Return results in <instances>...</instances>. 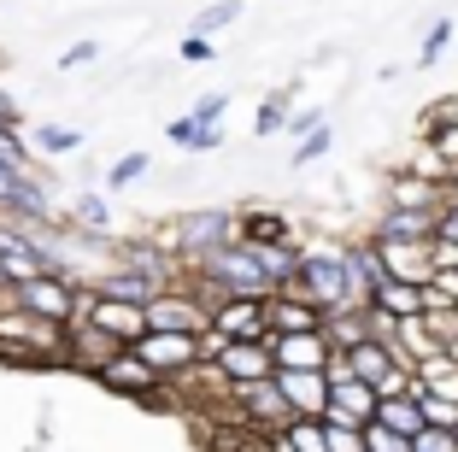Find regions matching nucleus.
<instances>
[{"instance_id":"41","label":"nucleus","mask_w":458,"mask_h":452,"mask_svg":"<svg viewBox=\"0 0 458 452\" xmlns=\"http://www.w3.org/2000/svg\"><path fill=\"white\" fill-rule=\"evenodd\" d=\"M30 176H36V171H30V165H13V159H0V206H6V200H13L18 188L30 183Z\"/></svg>"},{"instance_id":"3","label":"nucleus","mask_w":458,"mask_h":452,"mask_svg":"<svg viewBox=\"0 0 458 452\" xmlns=\"http://www.w3.org/2000/svg\"><path fill=\"white\" fill-rule=\"evenodd\" d=\"M229 241H242V212H229V206H200V212L176 217L171 235H165V247H171L182 265H200L206 253H217V247H229Z\"/></svg>"},{"instance_id":"24","label":"nucleus","mask_w":458,"mask_h":452,"mask_svg":"<svg viewBox=\"0 0 458 452\" xmlns=\"http://www.w3.org/2000/svg\"><path fill=\"white\" fill-rule=\"evenodd\" d=\"M165 141L182 147V153H217L224 147V124H200L194 112H182V118L165 124Z\"/></svg>"},{"instance_id":"44","label":"nucleus","mask_w":458,"mask_h":452,"mask_svg":"<svg viewBox=\"0 0 458 452\" xmlns=\"http://www.w3.org/2000/svg\"><path fill=\"white\" fill-rule=\"evenodd\" d=\"M324 382H329V388H335V382H352V359L341 353V346H335V353L324 359Z\"/></svg>"},{"instance_id":"40","label":"nucleus","mask_w":458,"mask_h":452,"mask_svg":"<svg viewBox=\"0 0 458 452\" xmlns=\"http://www.w3.org/2000/svg\"><path fill=\"white\" fill-rule=\"evenodd\" d=\"M324 440H329V452H364V429H352V423H324Z\"/></svg>"},{"instance_id":"12","label":"nucleus","mask_w":458,"mask_h":452,"mask_svg":"<svg viewBox=\"0 0 458 452\" xmlns=\"http://www.w3.org/2000/svg\"><path fill=\"white\" fill-rule=\"evenodd\" d=\"M118 353H123V346L112 341L106 329H95V323H82V318H71V323H65V371L95 376V371H106Z\"/></svg>"},{"instance_id":"8","label":"nucleus","mask_w":458,"mask_h":452,"mask_svg":"<svg viewBox=\"0 0 458 452\" xmlns=\"http://www.w3.org/2000/svg\"><path fill=\"white\" fill-rule=\"evenodd\" d=\"M148 329H176V335H206L212 329V306H206L200 294L189 282L176 277V288L153 294L148 300Z\"/></svg>"},{"instance_id":"18","label":"nucleus","mask_w":458,"mask_h":452,"mask_svg":"<svg viewBox=\"0 0 458 452\" xmlns=\"http://www.w3.org/2000/svg\"><path fill=\"white\" fill-rule=\"evenodd\" d=\"M370 417H377V388H370V382H359V376H352V382H335V388H329L324 423H352V429H364Z\"/></svg>"},{"instance_id":"38","label":"nucleus","mask_w":458,"mask_h":452,"mask_svg":"<svg viewBox=\"0 0 458 452\" xmlns=\"http://www.w3.org/2000/svg\"><path fill=\"white\" fill-rule=\"evenodd\" d=\"M364 452H411V440L382 429V423H364Z\"/></svg>"},{"instance_id":"27","label":"nucleus","mask_w":458,"mask_h":452,"mask_svg":"<svg viewBox=\"0 0 458 452\" xmlns=\"http://www.w3.org/2000/svg\"><path fill=\"white\" fill-rule=\"evenodd\" d=\"M411 388H429V394L458 399V364L446 359V346H441V353H429V359H418V376H411Z\"/></svg>"},{"instance_id":"19","label":"nucleus","mask_w":458,"mask_h":452,"mask_svg":"<svg viewBox=\"0 0 458 452\" xmlns=\"http://www.w3.org/2000/svg\"><path fill=\"white\" fill-rule=\"evenodd\" d=\"M242 241L247 247H283V241H300V229L276 206H242Z\"/></svg>"},{"instance_id":"46","label":"nucleus","mask_w":458,"mask_h":452,"mask_svg":"<svg viewBox=\"0 0 458 452\" xmlns=\"http://www.w3.org/2000/svg\"><path fill=\"white\" fill-rule=\"evenodd\" d=\"M324 124V112H288V124H283V135H311Z\"/></svg>"},{"instance_id":"6","label":"nucleus","mask_w":458,"mask_h":452,"mask_svg":"<svg viewBox=\"0 0 458 452\" xmlns=\"http://www.w3.org/2000/svg\"><path fill=\"white\" fill-rule=\"evenodd\" d=\"M229 405H235V423H253V429H265V435L294 423V405L283 399L276 376H265V382H235L229 388Z\"/></svg>"},{"instance_id":"13","label":"nucleus","mask_w":458,"mask_h":452,"mask_svg":"<svg viewBox=\"0 0 458 452\" xmlns=\"http://www.w3.org/2000/svg\"><path fill=\"white\" fill-rule=\"evenodd\" d=\"M265 346H270V359H276V371H324V359L335 353L324 329H306V335H265Z\"/></svg>"},{"instance_id":"39","label":"nucleus","mask_w":458,"mask_h":452,"mask_svg":"<svg viewBox=\"0 0 458 452\" xmlns=\"http://www.w3.org/2000/svg\"><path fill=\"white\" fill-rule=\"evenodd\" d=\"M411 452H458V429H418Z\"/></svg>"},{"instance_id":"29","label":"nucleus","mask_w":458,"mask_h":452,"mask_svg":"<svg viewBox=\"0 0 458 452\" xmlns=\"http://www.w3.org/2000/svg\"><path fill=\"white\" fill-rule=\"evenodd\" d=\"M324 335H329V346L352 353L370 329H364V311H324Z\"/></svg>"},{"instance_id":"21","label":"nucleus","mask_w":458,"mask_h":452,"mask_svg":"<svg viewBox=\"0 0 458 452\" xmlns=\"http://www.w3.org/2000/svg\"><path fill=\"white\" fill-rule=\"evenodd\" d=\"M347 277H352V294H359L364 306H370V294L388 282V265H382V253H377V241H370V235L347 241Z\"/></svg>"},{"instance_id":"20","label":"nucleus","mask_w":458,"mask_h":452,"mask_svg":"<svg viewBox=\"0 0 458 452\" xmlns=\"http://www.w3.org/2000/svg\"><path fill=\"white\" fill-rule=\"evenodd\" d=\"M388 206H405V212H441L446 206L441 176H418V171L388 176Z\"/></svg>"},{"instance_id":"30","label":"nucleus","mask_w":458,"mask_h":452,"mask_svg":"<svg viewBox=\"0 0 458 452\" xmlns=\"http://www.w3.org/2000/svg\"><path fill=\"white\" fill-rule=\"evenodd\" d=\"M411 399H418V412H423V429H458V399L429 394V388H411Z\"/></svg>"},{"instance_id":"28","label":"nucleus","mask_w":458,"mask_h":452,"mask_svg":"<svg viewBox=\"0 0 458 452\" xmlns=\"http://www.w3.org/2000/svg\"><path fill=\"white\" fill-rule=\"evenodd\" d=\"M82 141H89V135L71 130V124H41V130H30V147H36L41 159H65V153H77Z\"/></svg>"},{"instance_id":"15","label":"nucleus","mask_w":458,"mask_h":452,"mask_svg":"<svg viewBox=\"0 0 458 452\" xmlns=\"http://www.w3.org/2000/svg\"><path fill=\"white\" fill-rule=\"evenodd\" d=\"M265 323H270V335H306V329H324V311L311 306L306 294L276 288V294H265Z\"/></svg>"},{"instance_id":"37","label":"nucleus","mask_w":458,"mask_h":452,"mask_svg":"<svg viewBox=\"0 0 458 452\" xmlns=\"http://www.w3.org/2000/svg\"><path fill=\"white\" fill-rule=\"evenodd\" d=\"M324 153H329V124H318L311 135H300V147H294V159H288V165H294V171H306V165H318Z\"/></svg>"},{"instance_id":"16","label":"nucleus","mask_w":458,"mask_h":452,"mask_svg":"<svg viewBox=\"0 0 458 452\" xmlns=\"http://www.w3.org/2000/svg\"><path fill=\"white\" fill-rule=\"evenodd\" d=\"M377 241V235H370ZM377 253H382V265H388V277L394 282H429L435 277V265H429V241H377Z\"/></svg>"},{"instance_id":"45","label":"nucleus","mask_w":458,"mask_h":452,"mask_svg":"<svg viewBox=\"0 0 458 452\" xmlns=\"http://www.w3.org/2000/svg\"><path fill=\"white\" fill-rule=\"evenodd\" d=\"M429 265H435V270H458V247L435 235V241H429Z\"/></svg>"},{"instance_id":"25","label":"nucleus","mask_w":458,"mask_h":452,"mask_svg":"<svg viewBox=\"0 0 458 452\" xmlns=\"http://www.w3.org/2000/svg\"><path fill=\"white\" fill-rule=\"evenodd\" d=\"M370 306H382V311H394V318H423V288H418V282H382V288L377 294H370Z\"/></svg>"},{"instance_id":"5","label":"nucleus","mask_w":458,"mask_h":452,"mask_svg":"<svg viewBox=\"0 0 458 452\" xmlns=\"http://www.w3.org/2000/svg\"><path fill=\"white\" fill-rule=\"evenodd\" d=\"M77 318H82V323H95V329H106L118 346H135L141 335H148V306H135V300H112V294H95L89 282H82Z\"/></svg>"},{"instance_id":"2","label":"nucleus","mask_w":458,"mask_h":452,"mask_svg":"<svg viewBox=\"0 0 458 452\" xmlns=\"http://www.w3.org/2000/svg\"><path fill=\"white\" fill-rule=\"evenodd\" d=\"M0 359L65 371V323H41V318H30L24 306L0 311Z\"/></svg>"},{"instance_id":"23","label":"nucleus","mask_w":458,"mask_h":452,"mask_svg":"<svg viewBox=\"0 0 458 452\" xmlns=\"http://www.w3.org/2000/svg\"><path fill=\"white\" fill-rule=\"evenodd\" d=\"M435 217L441 212H405V206H388L370 235L377 241H435Z\"/></svg>"},{"instance_id":"11","label":"nucleus","mask_w":458,"mask_h":452,"mask_svg":"<svg viewBox=\"0 0 458 452\" xmlns=\"http://www.w3.org/2000/svg\"><path fill=\"white\" fill-rule=\"evenodd\" d=\"M212 329L224 341H265L270 323H265V300L259 294H224L212 306Z\"/></svg>"},{"instance_id":"22","label":"nucleus","mask_w":458,"mask_h":452,"mask_svg":"<svg viewBox=\"0 0 458 452\" xmlns=\"http://www.w3.org/2000/svg\"><path fill=\"white\" fill-rule=\"evenodd\" d=\"M347 359H352V376H359V382H370V388H382L394 371H411V364H400V359H394V346L370 341V335H364V341L352 346ZM411 376H418V371H411Z\"/></svg>"},{"instance_id":"31","label":"nucleus","mask_w":458,"mask_h":452,"mask_svg":"<svg viewBox=\"0 0 458 452\" xmlns=\"http://www.w3.org/2000/svg\"><path fill=\"white\" fill-rule=\"evenodd\" d=\"M235 18H242V0H212V6H200V13H194L189 36H217V30H229Z\"/></svg>"},{"instance_id":"4","label":"nucleus","mask_w":458,"mask_h":452,"mask_svg":"<svg viewBox=\"0 0 458 452\" xmlns=\"http://www.w3.org/2000/svg\"><path fill=\"white\" fill-rule=\"evenodd\" d=\"M182 270H194V277L206 282V288H217V294H276V282L265 277V265H259V253L247 247V241H229V247H217V253H206L200 265H182Z\"/></svg>"},{"instance_id":"34","label":"nucleus","mask_w":458,"mask_h":452,"mask_svg":"<svg viewBox=\"0 0 458 452\" xmlns=\"http://www.w3.org/2000/svg\"><path fill=\"white\" fill-rule=\"evenodd\" d=\"M148 176V153L135 147V153H123V159H112V171H106V188H135Z\"/></svg>"},{"instance_id":"42","label":"nucleus","mask_w":458,"mask_h":452,"mask_svg":"<svg viewBox=\"0 0 458 452\" xmlns=\"http://www.w3.org/2000/svg\"><path fill=\"white\" fill-rule=\"evenodd\" d=\"M182 59H189V65H212V59H217L212 36H182Z\"/></svg>"},{"instance_id":"32","label":"nucleus","mask_w":458,"mask_h":452,"mask_svg":"<svg viewBox=\"0 0 458 452\" xmlns=\"http://www.w3.org/2000/svg\"><path fill=\"white\" fill-rule=\"evenodd\" d=\"M288 94H294V89H276V94H265V100H259L253 135H283V124H288Z\"/></svg>"},{"instance_id":"36","label":"nucleus","mask_w":458,"mask_h":452,"mask_svg":"<svg viewBox=\"0 0 458 452\" xmlns=\"http://www.w3.org/2000/svg\"><path fill=\"white\" fill-rule=\"evenodd\" d=\"M458 124V94H441V100H435L429 112H423L418 118V135H435V130H453Z\"/></svg>"},{"instance_id":"9","label":"nucleus","mask_w":458,"mask_h":452,"mask_svg":"<svg viewBox=\"0 0 458 452\" xmlns=\"http://www.w3.org/2000/svg\"><path fill=\"white\" fill-rule=\"evenodd\" d=\"M135 353L165 376V382H189L200 371V335H176V329H148L135 341Z\"/></svg>"},{"instance_id":"10","label":"nucleus","mask_w":458,"mask_h":452,"mask_svg":"<svg viewBox=\"0 0 458 452\" xmlns=\"http://www.w3.org/2000/svg\"><path fill=\"white\" fill-rule=\"evenodd\" d=\"M18 306L41 323H71L77 318V300H82V282L71 277H30V282H13Z\"/></svg>"},{"instance_id":"1","label":"nucleus","mask_w":458,"mask_h":452,"mask_svg":"<svg viewBox=\"0 0 458 452\" xmlns=\"http://www.w3.org/2000/svg\"><path fill=\"white\" fill-rule=\"evenodd\" d=\"M288 288L306 294L318 311H364V300L352 294V277H347V241H306L300 277Z\"/></svg>"},{"instance_id":"35","label":"nucleus","mask_w":458,"mask_h":452,"mask_svg":"<svg viewBox=\"0 0 458 452\" xmlns=\"http://www.w3.org/2000/svg\"><path fill=\"white\" fill-rule=\"evenodd\" d=\"M446 41H453V18H435V24H429V36H423V47H418V71H429L435 59L446 54Z\"/></svg>"},{"instance_id":"7","label":"nucleus","mask_w":458,"mask_h":452,"mask_svg":"<svg viewBox=\"0 0 458 452\" xmlns=\"http://www.w3.org/2000/svg\"><path fill=\"white\" fill-rule=\"evenodd\" d=\"M95 382L106 388V394H118V399H141V405H159L165 388H171L148 359H141V353H135V346H123V353L106 364V371H95Z\"/></svg>"},{"instance_id":"43","label":"nucleus","mask_w":458,"mask_h":452,"mask_svg":"<svg viewBox=\"0 0 458 452\" xmlns=\"http://www.w3.org/2000/svg\"><path fill=\"white\" fill-rule=\"evenodd\" d=\"M224 112H229V89H217V94H206L200 107H194V118L200 124H224Z\"/></svg>"},{"instance_id":"14","label":"nucleus","mask_w":458,"mask_h":452,"mask_svg":"<svg viewBox=\"0 0 458 452\" xmlns=\"http://www.w3.org/2000/svg\"><path fill=\"white\" fill-rule=\"evenodd\" d=\"M212 371L235 388V382H265V376H276V359H270L265 341H224V353H217Z\"/></svg>"},{"instance_id":"51","label":"nucleus","mask_w":458,"mask_h":452,"mask_svg":"<svg viewBox=\"0 0 458 452\" xmlns=\"http://www.w3.org/2000/svg\"><path fill=\"white\" fill-rule=\"evenodd\" d=\"M446 359H453V364H458V335H453V341H446Z\"/></svg>"},{"instance_id":"33","label":"nucleus","mask_w":458,"mask_h":452,"mask_svg":"<svg viewBox=\"0 0 458 452\" xmlns=\"http://www.w3.org/2000/svg\"><path fill=\"white\" fill-rule=\"evenodd\" d=\"M71 224H77V229H100V235H106V229H112L106 194H77V206H71Z\"/></svg>"},{"instance_id":"17","label":"nucleus","mask_w":458,"mask_h":452,"mask_svg":"<svg viewBox=\"0 0 458 452\" xmlns=\"http://www.w3.org/2000/svg\"><path fill=\"white\" fill-rule=\"evenodd\" d=\"M276 388L294 405V417H324L329 412V382L324 371H276Z\"/></svg>"},{"instance_id":"50","label":"nucleus","mask_w":458,"mask_h":452,"mask_svg":"<svg viewBox=\"0 0 458 452\" xmlns=\"http://www.w3.org/2000/svg\"><path fill=\"white\" fill-rule=\"evenodd\" d=\"M441 194H446V206H458V171L441 176Z\"/></svg>"},{"instance_id":"26","label":"nucleus","mask_w":458,"mask_h":452,"mask_svg":"<svg viewBox=\"0 0 458 452\" xmlns=\"http://www.w3.org/2000/svg\"><path fill=\"white\" fill-rule=\"evenodd\" d=\"M370 423H382V429H394V435H418L423 429V412H418V399L411 394H394V399H377V417H370Z\"/></svg>"},{"instance_id":"48","label":"nucleus","mask_w":458,"mask_h":452,"mask_svg":"<svg viewBox=\"0 0 458 452\" xmlns=\"http://www.w3.org/2000/svg\"><path fill=\"white\" fill-rule=\"evenodd\" d=\"M435 235L458 247V206H441V217H435Z\"/></svg>"},{"instance_id":"47","label":"nucleus","mask_w":458,"mask_h":452,"mask_svg":"<svg viewBox=\"0 0 458 452\" xmlns=\"http://www.w3.org/2000/svg\"><path fill=\"white\" fill-rule=\"evenodd\" d=\"M95 54H100L95 41H77V47H65V54H59V65H65V71H77V65H89Z\"/></svg>"},{"instance_id":"49","label":"nucleus","mask_w":458,"mask_h":452,"mask_svg":"<svg viewBox=\"0 0 458 452\" xmlns=\"http://www.w3.org/2000/svg\"><path fill=\"white\" fill-rule=\"evenodd\" d=\"M0 124H13V130H24V112H18V100L6 89H0Z\"/></svg>"}]
</instances>
